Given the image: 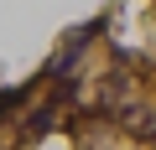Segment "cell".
<instances>
[{"instance_id": "6da1fadb", "label": "cell", "mask_w": 156, "mask_h": 150, "mask_svg": "<svg viewBox=\"0 0 156 150\" xmlns=\"http://www.w3.org/2000/svg\"><path fill=\"white\" fill-rule=\"evenodd\" d=\"M26 109H31V83H21V88H5V93H0V124L21 119Z\"/></svg>"}]
</instances>
